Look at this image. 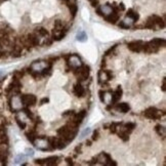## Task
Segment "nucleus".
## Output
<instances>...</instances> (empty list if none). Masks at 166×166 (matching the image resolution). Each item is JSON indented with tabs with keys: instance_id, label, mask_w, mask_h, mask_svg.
I'll use <instances>...</instances> for the list:
<instances>
[{
	"instance_id": "f257e3e1",
	"label": "nucleus",
	"mask_w": 166,
	"mask_h": 166,
	"mask_svg": "<svg viewBox=\"0 0 166 166\" xmlns=\"http://www.w3.org/2000/svg\"><path fill=\"white\" fill-rule=\"evenodd\" d=\"M78 130H79L78 125L73 123L71 120H68L66 125L57 129V133L63 139H65L67 144H70L76 138V135L78 134Z\"/></svg>"
},
{
	"instance_id": "f03ea898",
	"label": "nucleus",
	"mask_w": 166,
	"mask_h": 166,
	"mask_svg": "<svg viewBox=\"0 0 166 166\" xmlns=\"http://www.w3.org/2000/svg\"><path fill=\"white\" fill-rule=\"evenodd\" d=\"M23 87V84H22L21 80L16 77H13V81L9 83V85L6 88V93L8 95V98L13 97V95H21V90Z\"/></svg>"
},
{
	"instance_id": "7ed1b4c3",
	"label": "nucleus",
	"mask_w": 166,
	"mask_h": 166,
	"mask_svg": "<svg viewBox=\"0 0 166 166\" xmlns=\"http://www.w3.org/2000/svg\"><path fill=\"white\" fill-rule=\"evenodd\" d=\"M72 71H73L74 76L77 78L78 82H84L90 76V68L89 66H86V65H82L81 67L72 70Z\"/></svg>"
},
{
	"instance_id": "20e7f679",
	"label": "nucleus",
	"mask_w": 166,
	"mask_h": 166,
	"mask_svg": "<svg viewBox=\"0 0 166 166\" xmlns=\"http://www.w3.org/2000/svg\"><path fill=\"white\" fill-rule=\"evenodd\" d=\"M165 115L164 111H161L157 109L156 107H149L148 109H146L143 113V116L148 118L150 120H158L161 117H163Z\"/></svg>"
},
{
	"instance_id": "39448f33",
	"label": "nucleus",
	"mask_w": 166,
	"mask_h": 166,
	"mask_svg": "<svg viewBox=\"0 0 166 166\" xmlns=\"http://www.w3.org/2000/svg\"><path fill=\"white\" fill-rule=\"evenodd\" d=\"M33 145L35 146V148H37L38 150L41 151H52V148L50 146L49 139L45 135H41L35 139V141L33 143Z\"/></svg>"
},
{
	"instance_id": "423d86ee",
	"label": "nucleus",
	"mask_w": 166,
	"mask_h": 166,
	"mask_svg": "<svg viewBox=\"0 0 166 166\" xmlns=\"http://www.w3.org/2000/svg\"><path fill=\"white\" fill-rule=\"evenodd\" d=\"M97 159V163L100 165H105V166H117V162L112 159V157L110 156V154L102 152L95 157Z\"/></svg>"
},
{
	"instance_id": "0eeeda50",
	"label": "nucleus",
	"mask_w": 166,
	"mask_h": 166,
	"mask_svg": "<svg viewBox=\"0 0 166 166\" xmlns=\"http://www.w3.org/2000/svg\"><path fill=\"white\" fill-rule=\"evenodd\" d=\"M67 60V65L70 67L71 70H74L76 68H79L83 65L81 59L79 57L78 54H68V57H66Z\"/></svg>"
},
{
	"instance_id": "6e6552de",
	"label": "nucleus",
	"mask_w": 166,
	"mask_h": 166,
	"mask_svg": "<svg viewBox=\"0 0 166 166\" xmlns=\"http://www.w3.org/2000/svg\"><path fill=\"white\" fill-rule=\"evenodd\" d=\"M60 160L61 158L59 156H50V157L43 158V159H36L35 160V164L38 165H42V166H54L57 165L60 163Z\"/></svg>"
},
{
	"instance_id": "1a4fd4ad",
	"label": "nucleus",
	"mask_w": 166,
	"mask_h": 166,
	"mask_svg": "<svg viewBox=\"0 0 166 166\" xmlns=\"http://www.w3.org/2000/svg\"><path fill=\"white\" fill-rule=\"evenodd\" d=\"M22 104L24 107H34L37 104V98L34 95H31V93H26V95H20Z\"/></svg>"
},
{
	"instance_id": "9d476101",
	"label": "nucleus",
	"mask_w": 166,
	"mask_h": 166,
	"mask_svg": "<svg viewBox=\"0 0 166 166\" xmlns=\"http://www.w3.org/2000/svg\"><path fill=\"white\" fill-rule=\"evenodd\" d=\"M9 107H10V110L14 113H18L22 111V109L24 108L23 104H22V100L20 98V95H13V97L9 98Z\"/></svg>"
},
{
	"instance_id": "9b49d317",
	"label": "nucleus",
	"mask_w": 166,
	"mask_h": 166,
	"mask_svg": "<svg viewBox=\"0 0 166 166\" xmlns=\"http://www.w3.org/2000/svg\"><path fill=\"white\" fill-rule=\"evenodd\" d=\"M25 37H26V40H27L28 44L31 46V48H35V47H38L40 44H41L40 37L36 34L34 31L31 33H28L27 35H25Z\"/></svg>"
},
{
	"instance_id": "f8f14e48",
	"label": "nucleus",
	"mask_w": 166,
	"mask_h": 166,
	"mask_svg": "<svg viewBox=\"0 0 166 166\" xmlns=\"http://www.w3.org/2000/svg\"><path fill=\"white\" fill-rule=\"evenodd\" d=\"M8 154H9L8 143H0V164L2 165L7 164Z\"/></svg>"
},
{
	"instance_id": "ddd939ff",
	"label": "nucleus",
	"mask_w": 166,
	"mask_h": 166,
	"mask_svg": "<svg viewBox=\"0 0 166 166\" xmlns=\"http://www.w3.org/2000/svg\"><path fill=\"white\" fill-rule=\"evenodd\" d=\"M98 82L100 84H107L110 80L114 78V74L110 70H100L98 74Z\"/></svg>"
},
{
	"instance_id": "4468645a",
	"label": "nucleus",
	"mask_w": 166,
	"mask_h": 166,
	"mask_svg": "<svg viewBox=\"0 0 166 166\" xmlns=\"http://www.w3.org/2000/svg\"><path fill=\"white\" fill-rule=\"evenodd\" d=\"M143 46H144V41L143 40H134V41H130L127 43V48H128L132 52H143Z\"/></svg>"
},
{
	"instance_id": "2eb2a0df",
	"label": "nucleus",
	"mask_w": 166,
	"mask_h": 166,
	"mask_svg": "<svg viewBox=\"0 0 166 166\" xmlns=\"http://www.w3.org/2000/svg\"><path fill=\"white\" fill-rule=\"evenodd\" d=\"M122 95H123V90H122V88L120 87V86H118L116 89H115V90L112 92V95H111L110 106L108 107V109H110V108L113 107V106H114L115 104H117V103L119 102L120 100H121Z\"/></svg>"
},
{
	"instance_id": "dca6fc26",
	"label": "nucleus",
	"mask_w": 166,
	"mask_h": 166,
	"mask_svg": "<svg viewBox=\"0 0 166 166\" xmlns=\"http://www.w3.org/2000/svg\"><path fill=\"white\" fill-rule=\"evenodd\" d=\"M160 50L159 47H157L153 42L150 41H144V46H143V52L148 54H157Z\"/></svg>"
},
{
	"instance_id": "f3484780",
	"label": "nucleus",
	"mask_w": 166,
	"mask_h": 166,
	"mask_svg": "<svg viewBox=\"0 0 166 166\" xmlns=\"http://www.w3.org/2000/svg\"><path fill=\"white\" fill-rule=\"evenodd\" d=\"M113 11V7L111 4L109 3H106V4H103V5H100L97 8V13L98 16H103V18H106L107 16H109V14Z\"/></svg>"
},
{
	"instance_id": "a211bd4d",
	"label": "nucleus",
	"mask_w": 166,
	"mask_h": 166,
	"mask_svg": "<svg viewBox=\"0 0 166 166\" xmlns=\"http://www.w3.org/2000/svg\"><path fill=\"white\" fill-rule=\"evenodd\" d=\"M86 114H87L86 110H82V111H80V112H78V113H75V115H74L72 118H69V120H71L73 123H75L76 125H78L79 126V125L82 123L84 118L86 117Z\"/></svg>"
},
{
	"instance_id": "6ab92c4d",
	"label": "nucleus",
	"mask_w": 166,
	"mask_h": 166,
	"mask_svg": "<svg viewBox=\"0 0 166 166\" xmlns=\"http://www.w3.org/2000/svg\"><path fill=\"white\" fill-rule=\"evenodd\" d=\"M73 93L77 98H83L84 95H85V93H86L85 88L82 86L81 82L76 83L75 85L73 86Z\"/></svg>"
},
{
	"instance_id": "aec40b11",
	"label": "nucleus",
	"mask_w": 166,
	"mask_h": 166,
	"mask_svg": "<svg viewBox=\"0 0 166 166\" xmlns=\"http://www.w3.org/2000/svg\"><path fill=\"white\" fill-rule=\"evenodd\" d=\"M113 109L119 111V112L123 113V114H126V113H128L129 111H130V106H129L127 103H119L118 102L117 104H115L113 106Z\"/></svg>"
},
{
	"instance_id": "412c9836",
	"label": "nucleus",
	"mask_w": 166,
	"mask_h": 166,
	"mask_svg": "<svg viewBox=\"0 0 166 166\" xmlns=\"http://www.w3.org/2000/svg\"><path fill=\"white\" fill-rule=\"evenodd\" d=\"M68 32H69V28L66 26V27L63 29L62 31H60V32L52 33L51 39L54 40V41H60V40H62L63 38L66 37V35L68 34Z\"/></svg>"
},
{
	"instance_id": "4be33fe9",
	"label": "nucleus",
	"mask_w": 166,
	"mask_h": 166,
	"mask_svg": "<svg viewBox=\"0 0 166 166\" xmlns=\"http://www.w3.org/2000/svg\"><path fill=\"white\" fill-rule=\"evenodd\" d=\"M34 32L39 36L40 38H45V37H48L49 35V32L48 30H47L46 28L42 27V26H39V27H36L34 29Z\"/></svg>"
},
{
	"instance_id": "5701e85b",
	"label": "nucleus",
	"mask_w": 166,
	"mask_h": 166,
	"mask_svg": "<svg viewBox=\"0 0 166 166\" xmlns=\"http://www.w3.org/2000/svg\"><path fill=\"white\" fill-rule=\"evenodd\" d=\"M151 18H152L154 20V22H155L157 28H160V29H164L165 28V20H164V18H161L160 16H157V14H152V16H151Z\"/></svg>"
},
{
	"instance_id": "b1692460",
	"label": "nucleus",
	"mask_w": 166,
	"mask_h": 166,
	"mask_svg": "<svg viewBox=\"0 0 166 166\" xmlns=\"http://www.w3.org/2000/svg\"><path fill=\"white\" fill-rule=\"evenodd\" d=\"M141 28L149 29V30H154V31H156L158 29L157 26H156V24H155V22H154V20H153L152 18H151V16H149L148 19H147L146 23L144 24V26Z\"/></svg>"
},
{
	"instance_id": "393cba45",
	"label": "nucleus",
	"mask_w": 166,
	"mask_h": 166,
	"mask_svg": "<svg viewBox=\"0 0 166 166\" xmlns=\"http://www.w3.org/2000/svg\"><path fill=\"white\" fill-rule=\"evenodd\" d=\"M26 136H27L28 141H30V143H32V144L34 143L35 139L38 138V133H37V130H36L35 127L26 132Z\"/></svg>"
},
{
	"instance_id": "a878e982",
	"label": "nucleus",
	"mask_w": 166,
	"mask_h": 166,
	"mask_svg": "<svg viewBox=\"0 0 166 166\" xmlns=\"http://www.w3.org/2000/svg\"><path fill=\"white\" fill-rule=\"evenodd\" d=\"M65 27H66V25H65L64 21L57 19V20H55L54 22V30H52V33L60 32V31H62Z\"/></svg>"
},
{
	"instance_id": "bb28decb",
	"label": "nucleus",
	"mask_w": 166,
	"mask_h": 166,
	"mask_svg": "<svg viewBox=\"0 0 166 166\" xmlns=\"http://www.w3.org/2000/svg\"><path fill=\"white\" fill-rule=\"evenodd\" d=\"M133 24H134V22L131 20V19H129V18H125L123 21L122 22H120L119 24H118V26H119L120 28H122V29H129V28H131L132 26H133Z\"/></svg>"
},
{
	"instance_id": "cd10ccee",
	"label": "nucleus",
	"mask_w": 166,
	"mask_h": 166,
	"mask_svg": "<svg viewBox=\"0 0 166 166\" xmlns=\"http://www.w3.org/2000/svg\"><path fill=\"white\" fill-rule=\"evenodd\" d=\"M126 16L127 18H129V19H131L134 23L139 20V14L136 13V11H134L133 9H128L127 13H126Z\"/></svg>"
},
{
	"instance_id": "c85d7f7f",
	"label": "nucleus",
	"mask_w": 166,
	"mask_h": 166,
	"mask_svg": "<svg viewBox=\"0 0 166 166\" xmlns=\"http://www.w3.org/2000/svg\"><path fill=\"white\" fill-rule=\"evenodd\" d=\"M151 42H153L154 44H155L157 47H159L160 49L166 45V41H165L164 38H158V37L157 38H154V39L151 40Z\"/></svg>"
},
{
	"instance_id": "c756f323",
	"label": "nucleus",
	"mask_w": 166,
	"mask_h": 166,
	"mask_svg": "<svg viewBox=\"0 0 166 166\" xmlns=\"http://www.w3.org/2000/svg\"><path fill=\"white\" fill-rule=\"evenodd\" d=\"M155 131H156V133H157L159 136H162L163 138H165L166 130H165V127L163 126V125H161V124L156 125V126H155Z\"/></svg>"
},
{
	"instance_id": "7c9ffc66",
	"label": "nucleus",
	"mask_w": 166,
	"mask_h": 166,
	"mask_svg": "<svg viewBox=\"0 0 166 166\" xmlns=\"http://www.w3.org/2000/svg\"><path fill=\"white\" fill-rule=\"evenodd\" d=\"M22 112L24 113V115H25L26 118H28V119H30V120H34L35 119L34 114H33V112L30 110V108L24 107L23 109H22Z\"/></svg>"
},
{
	"instance_id": "2f4dec72",
	"label": "nucleus",
	"mask_w": 166,
	"mask_h": 166,
	"mask_svg": "<svg viewBox=\"0 0 166 166\" xmlns=\"http://www.w3.org/2000/svg\"><path fill=\"white\" fill-rule=\"evenodd\" d=\"M76 39L80 42H85L87 40V35H86V33L84 31H79L76 35Z\"/></svg>"
},
{
	"instance_id": "473e14b6",
	"label": "nucleus",
	"mask_w": 166,
	"mask_h": 166,
	"mask_svg": "<svg viewBox=\"0 0 166 166\" xmlns=\"http://www.w3.org/2000/svg\"><path fill=\"white\" fill-rule=\"evenodd\" d=\"M122 122H112V123H109V128L111 133H116L117 132V129L118 127H119V125H121Z\"/></svg>"
},
{
	"instance_id": "72a5a7b5",
	"label": "nucleus",
	"mask_w": 166,
	"mask_h": 166,
	"mask_svg": "<svg viewBox=\"0 0 166 166\" xmlns=\"http://www.w3.org/2000/svg\"><path fill=\"white\" fill-rule=\"evenodd\" d=\"M68 8L70 9V13H72V18H75L77 11H78V6H77V4H70L68 5Z\"/></svg>"
},
{
	"instance_id": "f704fd0d",
	"label": "nucleus",
	"mask_w": 166,
	"mask_h": 166,
	"mask_svg": "<svg viewBox=\"0 0 166 166\" xmlns=\"http://www.w3.org/2000/svg\"><path fill=\"white\" fill-rule=\"evenodd\" d=\"M16 124L19 125V127H20L21 129H25L26 126H27V123H26L24 120H21L18 116H16Z\"/></svg>"
},
{
	"instance_id": "c9c22d12",
	"label": "nucleus",
	"mask_w": 166,
	"mask_h": 166,
	"mask_svg": "<svg viewBox=\"0 0 166 166\" xmlns=\"http://www.w3.org/2000/svg\"><path fill=\"white\" fill-rule=\"evenodd\" d=\"M75 111H73V110H68V111H66V112H64L63 113V117H69V118H71V117H73L74 115H75Z\"/></svg>"
},
{
	"instance_id": "e433bc0d",
	"label": "nucleus",
	"mask_w": 166,
	"mask_h": 166,
	"mask_svg": "<svg viewBox=\"0 0 166 166\" xmlns=\"http://www.w3.org/2000/svg\"><path fill=\"white\" fill-rule=\"evenodd\" d=\"M98 138H100V130H98V129H95L92 133V136H91V141H97Z\"/></svg>"
},
{
	"instance_id": "4c0bfd02",
	"label": "nucleus",
	"mask_w": 166,
	"mask_h": 166,
	"mask_svg": "<svg viewBox=\"0 0 166 166\" xmlns=\"http://www.w3.org/2000/svg\"><path fill=\"white\" fill-rule=\"evenodd\" d=\"M106 91H104V90H100L98 91V95H100V102L102 103H106Z\"/></svg>"
},
{
	"instance_id": "58836bf2",
	"label": "nucleus",
	"mask_w": 166,
	"mask_h": 166,
	"mask_svg": "<svg viewBox=\"0 0 166 166\" xmlns=\"http://www.w3.org/2000/svg\"><path fill=\"white\" fill-rule=\"evenodd\" d=\"M117 46L118 45H114V46L110 47V48L105 52V57H108V55H111L112 54H114V51H115V49L117 48Z\"/></svg>"
},
{
	"instance_id": "ea45409f",
	"label": "nucleus",
	"mask_w": 166,
	"mask_h": 166,
	"mask_svg": "<svg viewBox=\"0 0 166 166\" xmlns=\"http://www.w3.org/2000/svg\"><path fill=\"white\" fill-rule=\"evenodd\" d=\"M74 152L76 153V155H79V154L82 153V145L80 144L79 146H77L75 148V150H74Z\"/></svg>"
},
{
	"instance_id": "a19ab883",
	"label": "nucleus",
	"mask_w": 166,
	"mask_h": 166,
	"mask_svg": "<svg viewBox=\"0 0 166 166\" xmlns=\"http://www.w3.org/2000/svg\"><path fill=\"white\" fill-rule=\"evenodd\" d=\"M62 1L68 6V5H70V4H75L77 2V0H62Z\"/></svg>"
},
{
	"instance_id": "79ce46f5",
	"label": "nucleus",
	"mask_w": 166,
	"mask_h": 166,
	"mask_svg": "<svg viewBox=\"0 0 166 166\" xmlns=\"http://www.w3.org/2000/svg\"><path fill=\"white\" fill-rule=\"evenodd\" d=\"M65 160H66V163H67V164H68V165H74L73 158H72V157H67Z\"/></svg>"
},
{
	"instance_id": "37998d69",
	"label": "nucleus",
	"mask_w": 166,
	"mask_h": 166,
	"mask_svg": "<svg viewBox=\"0 0 166 166\" xmlns=\"http://www.w3.org/2000/svg\"><path fill=\"white\" fill-rule=\"evenodd\" d=\"M89 132H90V128H86L85 130H84V131L82 132V133H81V136H80V138H85V136L87 135V134L89 133Z\"/></svg>"
},
{
	"instance_id": "c03bdc74",
	"label": "nucleus",
	"mask_w": 166,
	"mask_h": 166,
	"mask_svg": "<svg viewBox=\"0 0 166 166\" xmlns=\"http://www.w3.org/2000/svg\"><path fill=\"white\" fill-rule=\"evenodd\" d=\"M24 159H25V156H24V155H19L18 157L16 158V163H20L21 161H23Z\"/></svg>"
},
{
	"instance_id": "a18cd8bd",
	"label": "nucleus",
	"mask_w": 166,
	"mask_h": 166,
	"mask_svg": "<svg viewBox=\"0 0 166 166\" xmlns=\"http://www.w3.org/2000/svg\"><path fill=\"white\" fill-rule=\"evenodd\" d=\"M162 90L164 91V92L166 90V78H165V77L162 79Z\"/></svg>"
},
{
	"instance_id": "49530a36",
	"label": "nucleus",
	"mask_w": 166,
	"mask_h": 166,
	"mask_svg": "<svg viewBox=\"0 0 166 166\" xmlns=\"http://www.w3.org/2000/svg\"><path fill=\"white\" fill-rule=\"evenodd\" d=\"M49 102V100L47 98H42L41 100H40V105H44L45 103H48Z\"/></svg>"
},
{
	"instance_id": "de8ad7c7",
	"label": "nucleus",
	"mask_w": 166,
	"mask_h": 166,
	"mask_svg": "<svg viewBox=\"0 0 166 166\" xmlns=\"http://www.w3.org/2000/svg\"><path fill=\"white\" fill-rule=\"evenodd\" d=\"M26 152H27V155H30V156H32L33 154H34L32 149H27V150H26Z\"/></svg>"
},
{
	"instance_id": "09e8293b",
	"label": "nucleus",
	"mask_w": 166,
	"mask_h": 166,
	"mask_svg": "<svg viewBox=\"0 0 166 166\" xmlns=\"http://www.w3.org/2000/svg\"><path fill=\"white\" fill-rule=\"evenodd\" d=\"M106 65H107V64H106V57H105V59H103L102 60V65H100V68H105V67H106Z\"/></svg>"
},
{
	"instance_id": "8fccbe9b",
	"label": "nucleus",
	"mask_w": 166,
	"mask_h": 166,
	"mask_svg": "<svg viewBox=\"0 0 166 166\" xmlns=\"http://www.w3.org/2000/svg\"><path fill=\"white\" fill-rule=\"evenodd\" d=\"M91 141H89V139H88V141H85V146L90 147V146H91Z\"/></svg>"
},
{
	"instance_id": "3c124183",
	"label": "nucleus",
	"mask_w": 166,
	"mask_h": 166,
	"mask_svg": "<svg viewBox=\"0 0 166 166\" xmlns=\"http://www.w3.org/2000/svg\"><path fill=\"white\" fill-rule=\"evenodd\" d=\"M103 127H104V129H108V128H109V123L104 124V125H103Z\"/></svg>"
},
{
	"instance_id": "603ef678",
	"label": "nucleus",
	"mask_w": 166,
	"mask_h": 166,
	"mask_svg": "<svg viewBox=\"0 0 166 166\" xmlns=\"http://www.w3.org/2000/svg\"><path fill=\"white\" fill-rule=\"evenodd\" d=\"M2 1H5V0H0V2H2Z\"/></svg>"
},
{
	"instance_id": "864d4df0",
	"label": "nucleus",
	"mask_w": 166,
	"mask_h": 166,
	"mask_svg": "<svg viewBox=\"0 0 166 166\" xmlns=\"http://www.w3.org/2000/svg\"><path fill=\"white\" fill-rule=\"evenodd\" d=\"M88 1H89V2H90V1H92V0H88Z\"/></svg>"
}]
</instances>
